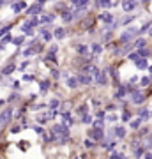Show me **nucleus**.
Masks as SVG:
<instances>
[{
  "label": "nucleus",
  "mask_w": 152,
  "mask_h": 159,
  "mask_svg": "<svg viewBox=\"0 0 152 159\" xmlns=\"http://www.w3.org/2000/svg\"><path fill=\"white\" fill-rule=\"evenodd\" d=\"M53 133H55L57 136H66V138H69L67 124H57V126H53Z\"/></svg>",
  "instance_id": "1"
},
{
  "label": "nucleus",
  "mask_w": 152,
  "mask_h": 159,
  "mask_svg": "<svg viewBox=\"0 0 152 159\" xmlns=\"http://www.w3.org/2000/svg\"><path fill=\"white\" fill-rule=\"evenodd\" d=\"M11 117H12V110H11V108L4 110L2 113H0V126H4V124H7V122L11 120Z\"/></svg>",
  "instance_id": "2"
},
{
  "label": "nucleus",
  "mask_w": 152,
  "mask_h": 159,
  "mask_svg": "<svg viewBox=\"0 0 152 159\" xmlns=\"http://www.w3.org/2000/svg\"><path fill=\"white\" fill-rule=\"evenodd\" d=\"M131 101H133L135 104H142V103L145 101L143 92H140V90H135V92H131Z\"/></svg>",
  "instance_id": "3"
},
{
  "label": "nucleus",
  "mask_w": 152,
  "mask_h": 159,
  "mask_svg": "<svg viewBox=\"0 0 152 159\" xmlns=\"http://www.w3.org/2000/svg\"><path fill=\"white\" fill-rule=\"evenodd\" d=\"M89 136L92 140H103V129L101 127H94L89 131Z\"/></svg>",
  "instance_id": "4"
},
{
  "label": "nucleus",
  "mask_w": 152,
  "mask_h": 159,
  "mask_svg": "<svg viewBox=\"0 0 152 159\" xmlns=\"http://www.w3.org/2000/svg\"><path fill=\"white\" fill-rule=\"evenodd\" d=\"M135 7H136V0H124V2H122V9L127 11V12L133 11Z\"/></svg>",
  "instance_id": "5"
},
{
  "label": "nucleus",
  "mask_w": 152,
  "mask_h": 159,
  "mask_svg": "<svg viewBox=\"0 0 152 159\" xmlns=\"http://www.w3.org/2000/svg\"><path fill=\"white\" fill-rule=\"evenodd\" d=\"M96 83H97V85H106V83H108V78H106V73H104V71H99V73H97Z\"/></svg>",
  "instance_id": "6"
},
{
  "label": "nucleus",
  "mask_w": 152,
  "mask_h": 159,
  "mask_svg": "<svg viewBox=\"0 0 152 159\" xmlns=\"http://www.w3.org/2000/svg\"><path fill=\"white\" fill-rule=\"evenodd\" d=\"M76 78H78V81H80L81 85H90V83H92V76H87V74H78Z\"/></svg>",
  "instance_id": "7"
},
{
  "label": "nucleus",
  "mask_w": 152,
  "mask_h": 159,
  "mask_svg": "<svg viewBox=\"0 0 152 159\" xmlns=\"http://www.w3.org/2000/svg\"><path fill=\"white\" fill-rule=\"evenodd\" d=\"M99 19H101V21H104V23H112V21H113V16L108 12V11H104V12H101V14H99Z\"/></svg>",
  "instance_id": "8"
},
{
  "label": "nucleus",
  "mask_w": 152,
  "mask_h": 159,
  "mask_svg": "<svg viewBox=\"0 0 152 159\" xmlns=\"http://www.w3.org/2000/svg\"><path fill=\"white\" fill-rule=\"evenodd\" d=\"M25 7H27V2H23V0H21V2H16V4H12V11H14L16 14H18L19 11H23Z\"/></svg>",
  "instance_id": "9"
},
{
  "label": "nucleus",
  "mask_w": 152,
  "mask_h": 159,
  "mask_svg": "<svg viewBox=\"0 0 152 159\" xmlns=\"http://www.w3.org/2000/svg\"><path fill=\"white\" fill-rule=\"evenodd\" d=\"M41 11H42V4L39 2V4H35V6H32V7L28 9V14H32V16H34V14H39Z\"/></svg>",
  "instance_id": "10"
},
{
  "label": "nucleus",
  "mask_w": 152,
  "mask_h": 159,
  "mask_svg": "<svg viewBox=\"0 0 152 159\" xmlns=\"http://www.w3.org/2000/svg\"><path fill=\"white\" fill-rule=\"evenodd\" d=\"M131 39H133V35H131V34H129V32L126 30V32L120 35V44H127V42L131 41Z\"/></svg>",
  "instance_id": "11"
},
{
  "label": "nucleus",
  "mask_w": 152,
  "mask_h": 159,
  "mask_svg": "<svg viewBox=\"0 0 152 159\" xmlns=\"http://www.w3.org/2000/svg\"><path fill=\"white\" fill-rule=\"evenodd\" d=\"M115 136H117V138H124V136H126V127L124 126H117L115 127Z\"/></svg>",
  "instance_id": "12"
},
{
  "label": "nucleus",
  "mask_w": 152,
  "mask_h": 159,
  "mask_svg": "<svg viewBox=\"0 0 152 159\" xmlns=\"http://www.w3.org/2000/svg\"><path fill=\"white\" fill-rule=\"evenodd\" d=\"M14 69H16V65H14V64H9L7 67H4V71H2V74L9 76V74H12V73H14Z\"/></svg>",
  "instance_id": "13"
},
{
  "label": "nucleus",
  "mask_w": 152,
  "mask_h": 159,
  "mask_svg": "<svg viewBox=\"0 0 152 159\" xmlns=\"http://www.w3.org/2000/svg\"><path fill=\"white\" fill-rule=\"evenodd\" d=\"M78 85H80V81H78V78H76V76H73V78H67V87L74 88V87H78Z\"/></svg>",
  "instance_id": "14"
},
{
  "label": "nucleus",
  "mask_w": 152,
  "mask_h": 159,
  "mask_svg": "<svg viewBox=\"0 0 152 159\" xmlns=\"http://www.w3.org/2000/svg\"><path fill=\"white\" fill-rule=\"evenodd\" d=\"M135 64H136L138 69H147V64H149V62H147V58H143V57H142V58H140L138 62H135Z\"/></svg>",
  "instance_id": "15"
},
{
  "label": "nucleus",
  "mask_w": 152,
  "mask_h": 159,
  "mask_svg": "<svg viewBox=\"0 0 152 159\" xmlns=\"http://www.w3.org/2000/svg\"><path fill=\"white\" fill-rule=\"evenodd\" d=\"M124 96H126V87H124V85H120V87H119V90L115 92V97H117V99H120V97H124Z\"/></svg>",
  "instance_id": "16"
},
{
  "label": "nucleus",
  "mask_w": 152,
  "mask_h": 159,
  "mask_svg": "<svg viewBox=\"0 0 152 159\" xmlns=\"http://www.w3.org/2000/svg\"><path fill=\"white\" fill-rule=\"evenodd\" d=\"M23 42H25V35H19V37H14V39H12V44H14V46H21Z\"/></svg>",
  "instance_id": "17"
},
{
  "label": "nucleus",
  "mask_w": 152,
  "mask_h": 159,
  "mask_svg": "<svg viewBox=\"0 0 152 159\" xmlns=\"http://www.w3.org/2000/svg\"><path fill=\"white\" fill-rule=\"evenodd\" d=\"M97 6L108 9V7H112V2H110V0H97Z\"/></svg>",
  "instance_id": "18"
},
{
  "label": "nucleus",
  "mask_w": 152,
  "mask_h": 159,
  "mask_svg": "<svg viewBox=\"0 0 152 159\" xmlns=\"http://www.w3.org/2000/svg\"><path fill=\"white\" fill-rule=\"evenodd\" d=\"M53 35H55L57 39H62L64 35H66V30H64V28H55V32H53Z\"/></svg>",
  "instance_id": "19"
},
{
  "label": "nucleus",
  "mask_w": 152,
  "mask_h": 159,
  "mask_svg": "<svg viewBox=\"0 0 152 159\" xmlns=\"http://www.w3.org/2000/svg\"><path fill=\"white\" fill-rule=\"evenodd\" d=\"M142 122H143V119H135V120H131V124H129V126H131L133 129H138L142 126Z\"/></svg>",
  "instance_id": "20"
},
{
  "label": "nucleus",
  "mask_w": 152,
  "mask_h": 159,
  "mask_svg": "<svg viewBox=\"0 0 152 159\" xmlns=\"http://www.w3.org/2000/svg\"><path fill=\"white\" fill-rule=\"evenodd\" d=\"M53 19H55V14H50V16H42V18H41V23H51Z\"/></svg>",
  "instance_id": "21"
},
{
  "label": "nucleus",
  "mask_w": 152,
  "mask_h": 159,
  "mask_svg": "<svg viewBox=\"0 0 152 159\" xmlns=\"http://www.w3.org/2000/svg\"><path fill=\"white\" fill-rule=\"evenodd\" d=\"M76 51L81 53V55H87V51H89V50H87L85 44H78V46H76Z\"/></svg>",
  "instance_id": "22"
},
{
  "label": "nucleus",
  "mask_w": 152,
  "mask_h": 159,
  "mask_svg": "<svg viewBox=\"0 0 152 159\" xmlns=\"http://www.w3.org/2000/svg\"><path fill=\"white\" fill-rule=\"evenodd\" d=\"M73 18H74L73 12H64V14H62V19H64V21H73Z\"/></svg>",
  "instance_id": "23"
},
{
  "label": "nucleus",
  "mask_w": 152,
  "mask_h": 159,
  "mask_svg": "<svg viewBox=\"0 0 152 159\" xmlns=\"http://www.w3.org/2000/svg\"><path fill=\"white\" fill-rule=\"evenodd\" d=\"M41 34H42V37H44V41H51V34L46 28H41Z\"/></svg>",
  "instance_id": "24"
},
{
  "label": "nucleus",
  "mask_w": 152,
  "mask_h": 159,
  "mask_svg": "<svg viewBox=\"0 0 152 159\" xmlns=\"http://www.w3.org/2000/svg\"><path fill=\"white\" fill-rule=\"evenodd\" d=\"M92 51L99 55V53L103 51V46H101V44H97V42H94V44H92Z\"/></svg>",
  "instance_id": "25"
},
{
  "label": "nucleus",
  "mask_w": 152,
  "mask_h": 159,
  "mask_svg": "<svg viewBox=\"0 0 152 159\" xmlns=\"http://www.w3.org/2000/svg\"><path fill=\"white\" fill-rule=\"evenodd\" d=\"M90 0H78V4H76V7L78 9H85L87 7V4H89Z\"/></svg>",
  "instance_id": "26"
},
{
  "label": "nucleus",
  "mask_w": 152,
  "mask_h": 159,
  "mask_svg": "<svg viewBox=\"0 0 152 159\" xmlns=\"http://www.w3.org/2000/svg\"><path fill=\"white\" fill-rule=\"evenodd\" d=\"M145 44H147V42H145V39H142V37L135 41V46H136V48H143V46H145Z\"/></svg>",
  "instance_id": "27"
},
{
  "label": "nucleus",
  "mask_w": 152,
  "mask_h": 159,
  "mask_svg": "<svg viewBox=\"0 0 152 159\" xmlns=\"http://www.w3.org/2000/svg\"><path fill=\"white\" fill-rule=\"evenodd\" d=\"M108 159H124V154H122V152H113Z\"/></svg>",
  "instance_id": "28"
},
{
  "label": "nucleus",
  "mask_w": 152,
  "mask_h": 159,
  "mask_svg": "<svg viewBox=\"0 0 152 159\" xmlns=\"http://www.w3.org/2000/svg\"><path fill=\"white\" fill-rule=\"evenodd\" d=\"M129 60H133V62H138L140 60V53H129Z\"/></svg>",
  "instance_id": "29"
},
{
  "label": "nucleus",
  "mask_w": 152,
  "mask_h": 159,
  "mask_svg": "<svg viewBox=\"0 0 152 159\" xmlns=\"http://www.w3.org/2000/svg\"><path fill=\"white\" fill-rule=\"evenodd\" d=\"M149 113H150V111H149V110H145V108H143V110H140V119H149Z\"/></svg>",
  "instance_id": "30"
},
{
  "label": "nucleus",
  "mask_w": 152,
  "mask_h": 159,
  "mask_svg": "<svg viewBox=\"0 0 152 159\" xmlns=\"http://www.w3.org/2000/svg\"><path fill=\"white\" fill-rule=\"evenodd\" d=\"M150 27H152V23H150V21H149V23H145V25H143V27L140 28V34H145V32H147V30H149Z\"/></svg>",
  "instance_id": "31"
},
{
  "label": "nucleus",
  "mask_w": 152,
  "mask_h": 159,
  "mask_svg": "<svg viewBox=\"0 0 152 159\" xmlns=\"http://www.w3.org/2000/svg\"><path fill=\"white\" fill-rule=\"evenodd\" d=\"M9 30H11V25H7V27H2V28H0V37H2L4 34H9Z\"/></svg>",
  "instance_id": "32"
},
{
  "label": "nucleus",
  "mask_w": 152,
  "mask_h": 159,
  "mask_svg": "<svg viewBox=\"0 0 152 159\" xmlns=\"http://www.w3.org/2000/svg\"><path fill=\"white\" fill-rule=\"evenodd\" d=\"M48 88H50V81H42L41 83V90H42V92H46Z\"/></svg>",
  "instance_id": "33"
},
{
  "label": "nucleus",
  "mask_w": 152,
  "mask_h": 159,
  "mask_svg": "<svg viewBox=\"0 0 152 159\" xmlns=\"http://www.w3.org/2000/svg\"><path fill=\"white\" fill-rule=\"evenodd\" d=\"M11 41H12V37H11V34H6V35L2 37V42H4V44H7V42H11Z\"/></svg>",
  "instance_id": "34"
},
{
  "label": "nucleus",
  "mask_w": 152,
  "mask_h": 159,
  "mask_svg": "<svg viewBox=\"0 0 152 159\" xmlns=\"http://www.w3.org/2000/svg\"><path fill=\"white\" fill-rule=\"evenodd\" d=\"M138 53H140V57H143V58H147V57H149V50H145V48H140V51H138Z\"/></svg>",
  "instance_id": "35"
},
{
  "label": "nucleus",
  "mask_w": 152,
  "mask_h": 159,
  "mask_svg": "<svg viewBox=\"0 0 152 159\" xmlns=\"http://www.w3.org/2000/svg\"><path fill=\"white\" fill-rule=\"evenodd\" d=\"M133 19H135V16H127V18H124V19H122V25H127V23H131Z\"/></svg>",
  "instance_id": "36"
},
{
  "label": "nucleus",
  "mask_w": 152,
  "mask_h": 159,
  "mask_svg": "<svg viewBox=\"0 0 152 159\" xmlns=\"http://www.w3.org/2000/svg\"><path fill=\"white\" fill-rule=\"evenodd\" d=\"M122 120H126V122L131 120V113H129V111H124V113H122Z\"/></svg>",
  "instance_id": "37"
},
{
  "label": "nucleus",
  "mask_w": 152,
  "mask_h": 159,
  "mask_svg": "<svg viewBox=\"0 0 152 159\" xmlns=\"http://www.w3.org/2000/svg\"><path fill=\"white\" fill-rule=\"evenodd\" d=\"M21 30H23V34H34L32 32V27H28V25H23V28H21Z\"/></svg>",
  "instance_id": "38"
},
{
  "label": "nucleus",
  "mask_w": 152,
  "mask_h": 159,
  "mask_svg": "<svg viewBox=\"0 0 152 159\" xmlns=\"http://www.w3.org/2000/svg\"><path fill=\"white\" fill-rule=\"evenodd\" d=\"M142 154H143V149H142V147H136V149H135V157H140Z\"/></svg>",
  "instance_id": "39"
},
{
  "label": "nucleus",
  "mask_w": 152,
  "mask_h": 159,
  "mask_svg": "<svg viewBox=\"0 0 152 159\" xmlns=\"http://www.w3.org/2000/svg\"><path fill=\"white\" fill-rule=\"evenodd\" d=\"M58 104H60V103H58L57 99H53V101H50V108H57Z\"/></svg>",
  "instance_id": "40"
},
{
  "label": "nucleus",
  "mask_w": 152,
  "mask_h": 159,
  "mask_svg": "<svg viewBox=\"0 0 152 159\" xmlns=\"http://www.w3.org/2000/svg\"><path fill=\"white\" fill-rule=\"evenodd\" d=\"M85 147H94V140H85Z\"/></svg>",
  "instance_id": "41"
},
{
  "label": "nucleus",
  "mask_w": 152,
  "mask_h": 159,
  "mask_svg": "<svg viewBox=\"0 0 152 159\" xmlns=\"http://www.w3.org/2000/svg\"><path fill=\"white\" fill-rule=\"evenodd\" d=\"M32 80H34L32 74H25V76H23V81H32Z\"/></svg>",
  "instance_id": "42"
},
{
  "label": "nucleus",
  "mask_w": 152,
  "mask_h": 159,
  "mask_svg": "<svg viewBox=\"0 0 152 159\" xmlns=\"http://www.w3.org/2000/svg\"><path fill=\"white\" fill-rule=\"evenodd\" d=\"M142 85H150V78H142Z\"/></svg>",
  "instance_id": "43"
},
{
  "label": "nucleus",
  "mask_w": 152,
  "mask_h": 159,
  "mask_svg": "<svg viewBox=\"0 0 152 159\" xmlns=\"http://www.w3.org/2000/svg\"><path fill=\"white\" fill-rule=\"evenodd\" d=\"M32 53H34V50H32V48H28V50H25V51H23V55H25V57H28V55H32Z\"/></svg>",
  "instance_id": "44"
},
{
  "label": "nucleus",
  "mask_w": 152,
  "mask_h": 159,
  "mask_svg": "<svg viewBox=\"0 0 152 159\" xmlns=\"http://www.w3.org/2000/svg\"><path fill=\"white\" fill-rule=\"evenodd\" d=\"M81 120H83V122H85V124H89V122H90V120H92V119H90V117H89V115H83V119H81Z\"/></svg>",
  "instance_id": "45"
},
{
  "label": "nucleus",
  "mask_w": 152,
  "mask_h": 159,
  "mask_svg": "<svg viewBox=\"0 0 152 159\" xmlns=\"http://www.w3.org/2000/svg\"><path fill=\"white\" fill-rule=\"evenodd\" d=\"M27 65H28V62H23V64H21V65H19V71H23V69H25V67H27Z\"/></svg>",
  "instance_id": "46"
},
{
  "label": "nucleus",
  "mask_w": 152,
  "mask_h": 159,
  "mask_svg": "<svg viewBox=\"0 0 152 159\" xmlns=\"http://www.w3.org/2000/svg\"><path fill=\"white\" fill-rule=\"evenodd\" d=\"M55 51H57V46H55V44H53V46L50 48V53H53V55H55Z\"/></svg>",
  "instance_id": "47"
},
{
  "label": "nucleus",
  "mask_w": 152,
  "mask_h": 159,
  "mask_svg": "<svg viewBox=\"0 0 152 159\" xmlns=\"http://www.w3.org/2000/svg\"><path fill=\"white\" fill-rule=\"evenodd\" d=\"M34 129H35V131H37V133H39V134H41V133H42V129H41V126H34Z\"/></svg>",
  "instance_id": "48"
},
{
  "label": "nucleus",
  "mask_w": 152,
  "mask_h": 159,
  "mask_svg": "<svg viewBox=\"0 0 152 159\" xmlns=\"http://www.w3.org/2000/svg\"><path fill=\"white\" fill-rule=\"evenodd\" d=\"M143 159H152V152H147V154H145V157H143Z\"/></svg>",
  "instance_id": "49"
},
{
  "label": "nucleus",
  "mask_w": 152,
  "mask_h": 159,
  "mask_svg": "<svg viewBox=\"0 0 152 159\" xmlns=\"http://www.w3.org/2000/svg\"><path fill=\"white\" fill-rule=\"evenodd\" d=\"M142 2H143V4H149V2H150V0H142Z\"/></svg>",
  "instance_id": "50"
},
{
  "label": "nucleus",
  "mask_w": 152,
  "mask_h": 159,
  "mask_svg": "<svg viewBox=\"0 0 152 159\" xmlns=\"http://www.w3.org/2000/svg\"><path fill=\"white\" fill-rule=\"evenodd\" d=\"M149 73H150V74H152V65H150V67H149Z\"/></svg>",
  "instance_id": "51"
},
{
  "label": "nucleus",
  "mask_w": 152,
  "mask_h": 159,
  "mask_svg": "<svg viewBox=\"0 0 152 159\" xmlns=\"http://www.w3.org/2000/svg\"><path fill=\"white\" fill-rule=\"evenodd\" d=\"M2 104H4V99H0V106H2Z\"/></svg>",
  "instance_id": "52"
},
{
  "label": "nucleus",
  "mask_w": 152,
  "mask_h": 159,
  "mask_svg": "<svg viewBox=\"0 0 152 159\" xmlns=\"http://www.w3.org/2000/svg\"><path fill=\"white\" fill-rule=\"evenodd\" d=\"M2 4H4V0H0V6H2Z\"/></svg>",
  "instance_id": "53"
},
{
  "label": "nucleus",
  "mask_w": 152,
  "mask_h": 159,
  "mask_svg": "<svg viewBox=\"0 0 152 159\" xmlns=\"http://www.w3.org/2000/svg\"><path fill=\"white\" fill-rule=\"evenodd\" d=\"M150 152H152V147H150Z\"/></svg>",
  "instance_id": "54"
}]
</instances>
